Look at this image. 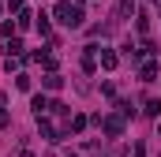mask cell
Masks as SVG:
<instances>
[{"label":"cell","mask_w":161,"mask_h":157,"mask_svg":"<svg viewBox=\"0 0 161 157\" xmlns=\"http://www.w3.org/2000/svg\"><path fill=\"white\" fill-rule=\"evenodd\" d=\"M34 112H38V116H45V112H49V101H45L41 94H38V97H34Z\"/></svg>","instance_id":"obj_1"},{"label":"cell","mask_w":161,"mask_h":157,"mask_svg":"<svg viewBox=\"0 0 161 157\" xmlns=\"http://www.w3.org/2000/svg\"><path fill=\"white\" fill-rule=\"evenodd\" d=\"M45 86L49 90H60V75H45Z\"/></svg>","instance_id":"obj_4"},{"label":"cell","mask_w":161,"mask_h":157,"mask_svg":"<svg viewBox=\"0 0 161 157\" xmlns=\"http://www.w3.org/2000/svg\"><path fill=\"white\" fill-rule=\"evenodd\" d=\"M154 75H158V68H154V64H146V68H142V82H154Z\"/></svg>","instance_id":"obj_3"},{"label":"cell","mask_w":161,"mask_h":157,"mask_svg":"<svg viewBox=\"0 0 161 157\" xmlns=\"http://www.w3.org/2000/svg\"><path fill=\"white\" fill-rule=\"evenodd\" d=\"M120 127H124V123H120V120H113V116H109V120H105V131H109V135H120Z\"/></svg>","instance_id":"obj_2"},{"label":"cell","mask_w":161,"mask_h":157,"mask_svg":"<svg viewBox=\"0 0 161 157\" xmlns=\"http://www.w3.org/2000/svg\"><path fill=\"white\" fill-rule=\"evenodd\" d=\"M68 157H75V154H68Z\"/></svg>","instance_id":"obj_5"}]
</instances>
